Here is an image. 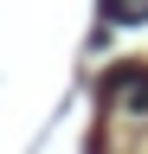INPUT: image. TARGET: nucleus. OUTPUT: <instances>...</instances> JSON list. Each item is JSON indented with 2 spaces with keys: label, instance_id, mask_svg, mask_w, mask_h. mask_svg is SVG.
Masks as SVG:
<instances>
[{
  "label": "nucleus",
  "instance_id": "obj_1",
  "mask_svg": "<svg viewBox=\"0 0 148 154\" xmlns=\"http://www.w3.org/2000/svg\"><path fill=\"white\" fill-rule=\"evenodd\" d=\"M109 19H122V26L129 19H148V0H109Z\"/></svg>",
  "mask_w": 148,
  "mask_h": 154
}]
</instances>
